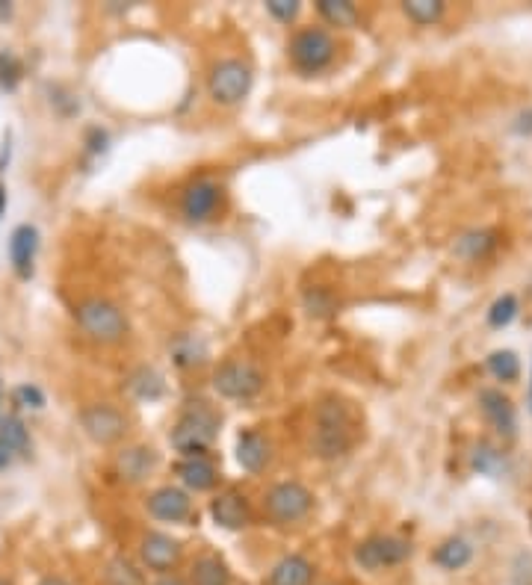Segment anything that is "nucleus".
<instances>
[{
    "label": "nucleus",
    "instance_id": "1",
    "mask_svg": "<svg viewBox=\"0 0 532 585\" xmlns=\"http://www.w3.org/2000/svg\"><path fill=\"white\" fill-rule=\"evenodd\" d=\"M355 444V429H352V414L349 405H343L337 396L320 399L314 411V435H311V450L323 461H334L352 450Z\"/></svg>",
    "mask_w": 532,
    "mask_h": 585
},
{
    "label": "nucleus",
    "instance_id": "2",
    "mask_svg": "<svg viewBox=\"0 0 532 585\" xmlns=\"http://www.w3.org/2000/svg\"><path fill=\"white\" fill-rule=\"evenodd\" d=\"M219 432V414L207 402H190L172 429V447L184 455H207Z\"/></svg>",
    "mask_w": 532,
    "mask_h": 585
},
{
    "label": "nucleus",
    "instance_id": "3",
    "mask_svg": "<svg viewBox=\"0 0 532 585\" xmlns=\"http://www.w3.org/2000/svg\"><path fill=\"white\" fill-rule=\"evenodd\" d=\"M74 320L77 325L95 340V343H122L128 337V317L122 314L119 305L107 302V299H83L74 308Z\"/></svg>",
    "mask_w": 532,
    "mask_h": 585
},
{
    "label": "nucleus",
    "instance_id": "4",
    "mask_svg": "<svg viewBox=\"0 0 532 585\" xmlns=\"http://www.w3.org/2000/svg\"><path fill=\"white\" fill-rule=\"evenodd\" d=\"M287 54H290V63L296 65V71H302V74H320V71H326L334 63L337 45H334L329 30H323V27H305V30H299L290 39Z\"/></svg>",
    "mask_w": 532,
    "mask_h": 585
},
{
    "label": "nucleus",
    "instance_id": "5",
    "mask_svg": "<svg viewBox=\"0 0 532 585\" xmlns=\"http://www.w3.org/2000/svg\"><path fill=\"white\" fill-rule=\"evenodd\" d=\"M311 509H314V494H311V488H305L296 479L272 485L264 497V512L278 526L302 523L311 515Z\"/></svg>",
    "mask_w": 532,
    "mask_h": 585
},
{
    "label": "nucleus",
    "instance_id": "6",
    "mask_svg": "<svg viewBox=\"0 0 532 585\" xmlns=\"http://www.w3.org/2000/svg\"><path fill=\"white\" fill-rule=\"evenodd\" d=\"M252 68L243 60H219L210 68L207 77V92L216 104L222 107H237L249 92H252Z\"/></svg>",
    "mask_w": 532,
    "mask_h": 585
},
{
    "label": "nucleus",
    "instance_id": "7",
    "mask_svg": "<svg viewBox=\"0 0 532 585\" xmlns=\"http://www.w3.org/2000/svg\"><path fill=\"white\" fill-rule=\"evenodd\" d=\"M266 379L258 364L252 361H225L213 373V390L225 399L249 402L264 390Z\"/></svg>",
    "mask_w": 532,
    "mask_h": 585
},
{
    "label": "nucleus",
    "instance_id": "8",
    "mask_svg": "<svg viewBox=\"0 0 532 585\" xmlns=\"http://www.w3.org/2000/svg\"><path fill=\"white\" fill-rule=\"evenodd\" d=\"M411 553H414L411 541L399 535H370L355 547V562L364 571H382V568L402 565L405 559H411Z\"/></svg>",
    "mask_w": 532,
    "mask_h": 585
},
{
    "label": "nucleus",
    "instance_id": "9",
    "mask_svg": "<svg viewBox=\"0 0 532 585\" xmlns=\"http://www.w3.org/2000/svg\"><path fill=\"white\" fill-rule=\"evenodd\" d=\"M80 426L83 432L101 444V447H110V444H119L128 432V417L110 405V402H92L80 411Z\"/></svg>",
    "mask_w": 532,
    "mask_h": 585
},
{
    "label": "nucleus",
    "instance_id": "10",
    "mask_svg": "<svg viewBox=\"0 0 532 585\" xmlns=\"http://www.w3.org/2000/svg\"><path fill=\"white\" fill-rule=\"evenodd\" d=\"M222 198H225V190H222L219 181L199 178L181 195V216L193 225H201V222L216 216V210L222 207Z\"/></svg>",
    "mask_w": 532,
    "mask_h": 585
},
{
    "label": "nucleus",
    "instance_id": "11",
    "mask_svg": "<svg viewBox=\"0 0 532 585\" xmlns=\"http://www.w3.org/2000/svg\"><path fill=\"white\" fill-rule=\"evenodd\" d=\"M139 559L154 574H169L181 562V541L166 532H148L139 544Z\"/></svg>",
    "mask_w": 532,
    "mask_h": 585
},
{
    "label": "nucleus",
    "instance_id": "12",
    "mask_svg": "<svg viewBox=\"0 0 532 585\" xmlns=\"http://www.w3.org/2000/svg\"><path fill=\"white\" fill-rule=\"evenodd\" d=\"M148 515L154 520H163V523H184V520L193 515V500L184 488H175V485H163L157 491L148 494Z\"/></svg>",
    "mask_w": 532,
    "mask_h": 585
},
{
    "label": "nucleus",
    "instance_id": "13",
    "mask_svg": "<svg viewBox=\"0 0 532 585\" xmlns=\"http://www.w3.org/2000/svg\"><path fill=\"white\" fill-rule=\"evenodd\" d=\"M479 408H482L485 420L497 429V435H503V438L518 435V411H515L512 399L503 390H479Z\"/></svg>",
    "mask_w": 532,
    "mask_h": 585
},
{
    "label": "nucleus",
    "instance_id": "14",
    "mask_svg": "<svg viewBox=\"0 0 532 585\" xmlns=\"http://www.w3.org/2000/svg\"><path fill=\"white\" fill-rule=\"evenodd\" d=\"M36 252H39V231L36 225H18L9 237V263L21 281H30L36 272Z\"/></svg>",
    "mask_w": 532,
    "mask_h": 585
},
{
    "label": "nucleus",
    "instance_id": "15",
    "mask_svg": "<svg viewBox=\"0 0 532 585\" xmlns=\"http://www.w3.org/2000/svg\"><path fill=\"white\" fill-rule=\"evenodd\" d=\"M210 518H213L216 526L237 532V529H246V526L252 523V509H249V500H246L240 491L228 488V491H222V494L213 497V503H210Z\"/></svg>",
    "mask_w": 532,
    "mask_h": 585
},
{
    "label": "nucleus",
    "instance_id": "16",
    "mask_svg": "<svg viewBox=\"0 0 532 585\" xmlns=\"http://www.w3.org/2000/svg\"><path fill=\"white\" fill-rule=\"evenodd\" d=\"M175 476L181 479L184 488H190L196 494L216 488V482H219V470L207 455H184L181 461H175Z\"/></svg>",
    "mask_w": 532,
    "mask_h": 585
},
{
    "label": "nucleus",
    "instance_id": "17",
    "mask_svg": "<svg viewBox=\"0 0 532 585\" xmlns=\"http://www.w3.org/2000/svg\"><path fill=\"white\" fill-rule=\"evenodd\" d=\"M113 467H116V476L122 482L136 485V482H145L151 476V470L157 467V453L151 447H128V450L116 455Z\"/></svg>",
    "mask_w": 532,
    "mask_h": 585
},
{
    "label": "nucleus",
    "instance_id": "18",
    "mask_svg": "<svg viewBox=\"0 0 532 585\" xmlns=\"http://www.w3.org/2000/svg\"><path fill=\"white\" fill-rule=\"evenodd\" d=\"M266 585H314V562L299 553H290L272 565Z\"/></svg>",
    "mask_w": 532,
    "mask_h": 585
},
{
    "label": "nucleus",
    "instance_id": "19",
    "mask_svg": "<svg viewBox=\"0 0 532 585\" xmlns=\"http://www.w3.org/2000/svg\"><path fill=\"white\" fill-rule=\"evenodd\" d=\"M269 450H272L269 441H266L258 429H243L240 438H237V461L249 473H261L264 470L269 455H272Z\"/></svg>",
    "mask_w": 532,
    "mask_h": 585
},
{
    "label": "nucleus",
    "instance_id": "20",
    "mask_svg": "<svg viewBox=\"0 0 532 585\" xmlns=\"http://www.w3.org/2000/svg\"><path fill=\"white\" fill-rule=\"evenodd\" d=\"M432 562L444 571H462L473 562V544L462 535H453V538H447L435 547Z\"/></svg>",
    "mask_w": 532,
    "mask_h": 585
},
{
    "label": "nucleus",
    "instance_id": "21",
    "mask_svg": "<svg viewBox=\"0 0 532 585\" xmlns=\"http://www.w3.org/2000/svg\"><path fill=\"white\" fill-rule=\"evenodd\" d=\"M190 585H231V571L216 553H201L193 562Z\"/></svg>",
    "mask_w": 532,
    "mask_h": 585
},
{
    "label": "nucleus",
    "instance_id": "22",
    "mask_svg": "<svg viewBox=\"0 0 532 585\" xmlns=\"http://www.w3.org/2000/svg\"><path fill=\"white\" fill-rule=\"evenodd\" d=\"M497 249V234L488 231V228H479V231H467L456 240L453 252L465 260H482L488 258L491 252Z\"/></svg>",
    "mask_w": 532,
    "mask_h": 585
},
{
    "label": "nucleus",
    "instance_id": "23",
    "mask_svg": "<svg viewBox=\"0 0 532 585\" xmlns=\"http://www.w3.org/2000/svg\"><path fill=\"white\" fill-rule=\"evenodd\" d=\"M0 435L6 438V444L12 447V453L18 458H30V432L18 414H6L0 420Z\"/></svg>",
    "mask_w": 532,
    "mask_h": 585
},
{
    "label": "nucleus",
    "instance_id": "24",
    "mask_svg": "<svg viewBox=\"0 0 532 585\" xmlns=\"http://www.w3.org/2000/svg\"><path fill=\"white\" fill-rule=\"evenodd\" d=\"M128 388L136 399H160L163 396V390H166V382H163V376L157 373V370H151V367H139L136 373L131 376V382H128Z\"/></svg>",
    "mask_w": 532,
    "mask_h": 585
},
{
    "label": "nucleus",
    "instance_id": "25",
    "mask_svg": "<svg viewBox=\"0 0 532 585\" xmlns=\"http://www.w3.org/2000/svg\"><path fill=\"white\" fill-rule=\"evenodd\" d=\"M302 302H305V311L311 317H317V320H329V317L337 314V308H340L337 296H334L329 287H311V290H305Z\"/></svg>",
    "mask_w": 532,
    "mask_h": 585
},
{
    "label": "nucleus",
    "instance_id": "26",
    "mask_svg": "<svg viewBox=\"0 0 532 585\" xmlns=\"http://www.w3.org/2000/svg\"><path fill=\"white\" fill-rule=\"evenodd\" d=\"M444 3L441 0H405L402 12L408 15V21L420 24V27H432L444 18Z\"/></svg>",
    "mask_w": 532,
    "mask_h": 585
},
{
    "label": "nucleus",
    "instance_id": "27",
    "mask_svg": "<svg viewBox=\"0 0 532 585\" xmlns=\"http://www.w3.org/2000/svg\"><path fill=\"white\" fill-rule=\"evenodd\" d=\"M488 373L497 379V382H518L521 376V361L512 349H497L488 355Z\"/></svg>",
    "mask_w": 532,
    "mask_h": 585
},
{
    "label": "nucleus",
    "instance_id": "28",
    "mask_svg": "<svg viewBox=\"0 0 532 585\" xmlns=\"http://www.w3.org/2000/svg\"><path fill=\"white\" fill-rule=\"evenodd\" d=\"M317 12L332 27H355L358 24V9L349 0H317Z\"/></svg>",
    "mask_w": 532,
    "mask_h": 585
},
{
    "label": "nucleus",
    "instance_id": "29",
    "mask_svg": "<svg viewBox=\"0 0 532 585\" xmlns=\"http://www.w3.org/2000/svg\"><path fill=\"white\" fill-rule=\"evenodd\" d=\"M104 583L107 585H145V580H142V571L133 565L131 559H125V556H116V559H110V562H107V568H104Z\"/></svg>",
    "mask_w": 532,
    "mask_h": 585
},
{
    "label": "nucleus",
    "instance_id": "30",
    "mask_svg": "<svg viewBox=\"0 0 532 585\" xmlns=\"http://www.w3.org/2000/svg\"><path fill=\"white\" fill-rule=\"evenodd\" d=\"M518 311H521L518 296H515V293H503V296L488 308V325H491V328H506V325L518 317Z\"/></svg>",
    "mask_w": 532,
    "mask_h": 585
},
{
    "label": "nucleus",
    "instance_id": "31",
    "mask_svg": "<svg viewBox=\"0 0 532 585\" xmlns=\"http://www.w3.org/2000/svg\"><path fill=\"white\" fill-rule=\"evenodd\" d=\"M24 77V63L12 51H0V89L15 92Z\"/></svg>",
    "mask_w": 532,
    "mask_h": 585
},
{
    "label": "nucleus",
    "instance_id": "32",
    "mask_svg": "<svg viewBox=\"0 0 532 585\" xmlns=\"http://www.w3.org/2000/svg\"><path fill=\"white\" fill-rule=\"evenodd\" d=\"M172 355H175V361H178L181 367H193V364L204 361V358H201V355H204L201 343L196 340V337H190V334H184V337H178V340H175Z\"/></svg>",
    "mask_w": 532,
    "mask_h": 585
},
{
    "label": "nucleus",
    "instance_id": "33",
    "mask_svg": "<svg viewBox=\"0 0 532 585\" xmlns=\"http://www.w3.org/2000/svg\"><path fill=\"white\" fill-rule=\"evenodd\" d=\"M470 464H473V470L494 476V473H500V467H503V455H500V450L488 447V444H479V447L473 450V455H470Z\"/></svg>",
    "mask_w": 532,
    "mask_h": 585
},
{
    "label": "nucleus",
    "instance_id": "34",
    "mask_svg": "<svg viewBox=\"0 0 532 585\" xmlns=\"http://www.w3.org/2000/svg\"><path fill=\"white\" fill-rule=\"evenodd\" d=\"M12 399H15L18 408H30V411L45 408V393H42V388H36V385H21V388H15Z\"/></svg>",
    "mask_w": 532,
    "mask_h": 585
},
{
    "label": "nucleus",
    "instance_id": "35",
    "mask_svg": "<svg viewBox=\"0 0 532 585\" xmlns=\"http://www.w3.org/2000/svg\"><path fill=\"white\" fill-rule=\"evenodd\" d=\"M266 12L281 21V24H290L296 15H299V3L296 0H266Z\"/></svg>",
    "mask_w": 532,
    "mask_h": 585
},
{
    "label": "nucleus",
    "instance_id": "36",
    "mask_svg": "<svg viewBox=\"0 0 532 585\" xmlns=\"http://www.w3.org/2000/svg\"><path fill=\"white\" fill-rule=\"evenodd\" d=\"M107 142H110L107 130L89 128V133H86V151L89 154H104L107 151Z\"/></svg>",
    "mask_w": 532,
    "mask_h": 585
},
{
    "label": "nucleus",
    "instance_id": "37",
    "mask_svg": "<svg viewBox=\"0 0 532 585\" xmlns=\"http://www.w3.org/2000/svg\"><path fill=\"white\" fill-rule=\"evenodd\" d=\"M515 133H521V136L527 133V136H530V133H532V110H527V113H521V116L515 119Z\"/></svg>",
    "mask_w": 532,
    "mask_h": 585
},
{
    "label": "nucleus",
    "instance_id": "38",
    "mask_svg": "<svg viewBox=\"0 0 532 585\" xmlns=\"http://www.w3.org/2000/svg\"><path fill=\"white\" fill-rule=\"evenodd\" d=\"M9 151H12V145H9V133L3 136V145H0V175L6 172V163H9Z\"/></svg>",
    "mask_w": 532,
    "mask_h": 585
},
{
    "label": "nucleus",
    "instance_id": "39",
    "mask_svg": "<svg viewBox=\"0 0 532 585\" xmlns=\"http://www.w3.org/2000/svg\"><path fill=\"white\" fill-rule=\"evenodd\" d=\"M154 585H190V583H184L181 577H169V574H163V577H160Z\"/></svg>",
    "mask_w": 532,
    "mask_h": 585
},
{
    "label": "nucleus",
    "instance_id": "40",
    "mask_svg": "<svg viewBox=\"0 0 532 585\" xmlns=\"http://www.w3.org/2000/svg\"><path fill=\"white\" fill-rule=\"evenodd\" d=\"M12 18V3L0 0V21H9Z\"/></svg>",
    "mask_w": 532,
    "mask_h": 585
},
{
    "label": "nucleus",
    "instance_id": "41",
    "mask_svg": "<svg viewBox=\"0 0 532 585\" xmlns=\"http://www.w3.org/2000/svg\"><path fill=\"white\" fill-rule=\"evenodd\" d=\"M39 585H68L63 577H45V580H39Z\"/></svg>",
    "mask_w": 532,
    "mask_h": 585
},
{
    "label": "nucleus",
    "instance_id": "42",
    "mask_svg": "<svg viewBox=\"0 0 532 585\" xmlns=\"http://www.w3.org/2000/svg\"><path fill=\"white\" fill-rule=\"evenodd\" d=\"M3 210H6V187H3V181H0V216H3Z\"/></svg>",
    "mask_w": 532,
    "mask_h": 585
},
{
    "label": "nucleus",
    "instance_id": "43",
    "mask_svg": "<svg viewBox=\"0 0 532 585\" xmlns=\"http://www.w3.org/2000/svg\"><path fill=\"white\" fill-rule=\"evenodd\" d=\"M0 585H12V583H9V580H6V577H0Z\"/></svg>",
    "mask_w": 532,
    "mask_h": 585
},
{
    "label": "nucleus",
    "instance_id": "44",
    "mask_svg": "<svg viewBox=\"0 0 532 585\" xmlns=\"http://www.w3.org/2000/svg\"><path fill=\"white\" fill-rule=\"evenodd\" d=\"M530 408H532V376H530Z\"/></svg>",
    "mask_w": 532,
    "mask_h": 585
},
{
    "label": "nucleus",
    "instance_id": "45",
    "mask_svg": "<svg viewBox=\"0 0 532 585\" xmlns=\"http://www.w3.org/2000/svg\"><path fill=\"white\" fill-rule=\"evenodd\" d=\"M323 585H337V583H323Z\"/></svg>",
    "mask_w": 532,
    "mask_h": 585
}]
</instances>
